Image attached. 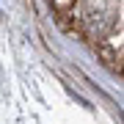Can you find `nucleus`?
Masks as SVG:
<instances>
[]
</instances>
